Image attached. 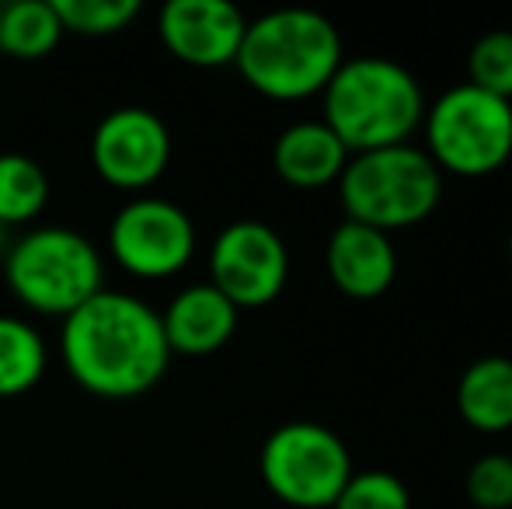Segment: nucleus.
<instances>
[{
	"instance_id": "f257e3e1",
	"label": "nucleus",
	"mask_w": 512,
	"mask_h": 509,
	"mask_svg": "<svg viewBox=\"0 0 512 509\" xmlns=\"http://www.w3.org/2000/svg\"><path fill=\"white\" fill-rule=\"evenodd\" d=\"M60 356L77 387L108 401L154 391L171 363L161 314L126 290H98L88 304L67 314Z\"/></svg>"
},
{
	"instance_id": "f03ea898",
	"label": "nucleus",
	"mask_w": 512,
	"mask_h": 509,
	"mask_svg": "<svg viewBox=\"0 0 512 509\" xmlns=\"http://www.w3.org/2000/svg\"><path fill=\"white\" fill-rule=\"evenodd\" d=\"M234 67L258 95L272 102H304L321 95L342 67V39L324 14L283 7L248 21Z\"/></svg>"
},
{
	"instance_id": "7ed1b4c3",
	"label": "nucleus",
	"mask_w": 512,
	"mask_h": 509,
	"mask_svg": "<svg viewBox=\"0 0 512 509\" xmlns=\"http://www.w3.org/2000/svg\"><path fill=\"white\" fill-rule=\"evenodd\" d=\"M321 123L342 140L349 154L408 143L425 119V98L408 67L387 56L342 60L328 81Z\"/></svg>"
},
{
	"instance_id": "20e7f679",
	"label": "nucleus",
	"mask_w": 512,
	"mask_h": 509,
	"mask_svg": "<svg viewBox=\"0 0 512 509\" xmlns=\"http://www.w3.org/2000/svg\"><path fill=\"white\" fill-rule=\"evenodd\" d=\"M4 283L21 307L63 321L105 290V262L74 227H32L7 245Z\"/></svg>"
},
{
	"instance_id": "39448f33",
	"label": "nucleus",
	"mask_w": 512,
	"mask_h": 509,
	"mask_svg": "<svg viewBox=\"0 0 512 509\" xmlns=\"http://www.w3.org/2000/svg\"><path fill=\"white\" fill-rule=\"evenodd\" d=\"M338 196L352 224L373 231H401L415 227L439 206L443 196V171L418 147L366 150L352 154L338 178Z\"/></svg>"
},
{
	"instance_id": "423d86ee",
	"label": "nucleus",
	"mask_w": 512,
	"mask_h": 509,
	"mask_svg": "<svg viewBox=\"0 0 512 509\" xmlns=\"http://www.w3.org/2000/svg\"><path fill=\"white\" fill-rule=\"evenodd\" d=\"M425 140L439 171L464 178L495 175L512 157V102L457 84L425 109Z\"/></svg>"
},
{
	"instance_id": "0eeeda50",
	"label": "nucleus",
	"mask_w": 512,
	"mask_h": 509,
	"mask_svg": "<svg viewBox=\"0 0 512 509\" xmlns=\"http://www.w3.org/2000/svg\"><path fill=\"white\" fill-rule=\"evenodd\" d=\"M258 468L279 503L297 509H331L352 478V457L328 426L293 419L269 433Z\"/></svg>"
},
{
	"instance_id": "6e6552de",
	"label": "nucleus",
	"mask_w": 512,
	"mask_h": 509,
	"mask_svg": "<svg viewBox=\"0 0 512 509\" xmlns=\"http://www.w3.org/2000/svg\"><path fill=\"white\" fill-rule=\"evenodd\" d=\"M108 255L136 279H171L196 255V224L171 199L136 196L108 224Z\"/></svg>"
},
{
	"instance_id": "1a4fd4ad",
	"label": "nucleus",
	"mask_w": 512,
	"mask_h": 509,
	"mask_svg": "<svg viewBox=\"0 0 512 509\" xmlns=\"http://www.w3.org/2000/svg\"><path fill=\"white\" fill-rule=\"evenodd\" d=\"M290 276V252L283 238L262 220H234L209 248V283L237 307H265L283 293Z\"/></svg>"
},
{
	"instance_id": "9d476101",
	"label": "nucleus",
	"mask_w": 512,
	"mask_h": 509,
	"mask_svg": "<svg viewBox=\"0 0 512 509\" xmlns=\"http://www.w3.org/2000/svg\"><path fill=\"white\" fill-rule=\"evenodd\" d=\"M91 164L119 192L150 189L171 164V129L143 105L112 109L91 136Z\"/></svg>"
},
{
	"instance_id": "9b49d317",
	"label": "nucleus",
	"mask_w": 512,
	"mask_h": 509,
	"mask_svg": "<svg viewBox=\"0 0 512 509\" xmlns=\"http://www.w3.org/2000/svg\"><path fill=\"white\" fill-rule=\"evenodd\" d=\"M248 18L227 0H168L157 14L161 46L185 67L216 70L237 60Z\"/></svg>"
},
{
	"instance_id": "f8f14e48",
	"label": "nucleus",
	"mask_w": 512,
	"mask_h": 509,
	"mask_svg": "<svg viewBox=\"0 0 512 509\" xmlns=\"http://www.w3.org/2000/svg\"><path fill=\"white\" fill-rule=\"evenodd\" d=\"M328 276L345 297L373 300L391 290L398 276V255H394L391 234L373 231L366 224H338L328 238Z\"/></svg>"
},
{
	"instance_id": "ddd939ff",
	"label": "nucleus",
	"mask_w": 512,
	"mask_h": 509,
	"mask_svg": "<svg viewBox=\"0 0 512 509\" xmlns=\"http://www.w3.org/2000/svg\"><path fill=\"white\" fill-rule=\"evenodd\" d=\"M161 314L164 342L171 356H209L237 332V307L213 283H192L171 297Z\"/></svg>"
},
{
	"instance_id": "4468645a",
	"label": "nucleus",
	"mask_w": 512,
	"mask_h": 509,
	"mask_svg": "<svg viewBox=\"0 0 512 509\" xmlns=\"http://www.w3.org/2000/svg\"><path fill=\"white\" fill-rule=\"evenodd\" d=\"M349 150L324 123H297L279 133L272 147V168L293 189H321L342 178Z\"/></svg>"
},
{
	"instance_id": "2eb2a0df",
	"label": "nucleus",
	"mask_w": 512,
	"mask_h": 509,
	"mask_svg": "<svg viewBox=\"0 0 512 509\" xmlns=\"http://www.w3.org/2000/svg\"><path fill=\"white\" fill-rule=\"evenodd\" d=\"M457 408L467 426L478 433H506L512 429V360L509 356H481L460 374Z\"/></svg>"
},
{
	"instance_id": "dca6fc26",
	"label": "nucleus",
	"mask_w": 512,
	"mask_h": 509,
	"mask_svg": "<svg viewBox=\"0 0 512 509\" xmlns=\"http://www.w3.org/2000/svg\"><path fill=\"white\" fill-rule=\"evenodd\" d=\"M63 35L53 0H14L0 7V53L11 60H46Z\"/></svg>"
},
{
	"instance_id": "f3484780",
	"label": "nucleus",
	"mask_w": 512,
	"mask_h": 509,
	"mask_svg": "<svg viewBox=\"0 0 512 509\" xmlns=\"http://www.w3.org/2000/svg\"><path fill=\"white\" fill-rule=\"evenodd\" d=\"M49 363L46 339L32 321L0 314V398H21L42 381Z\"/></svg>"
},
{
	"instance_id": "a211bd4d",
	"label": "nucleus",
	"mask_w": 512,
	"mask_h": 509,
	"mask_svg": "<svg viewBox=\"0 0 512 509\" xmlns=\"http://www.w3.org/2000/svg\"><path fill=\"white\" fill-rule=\"evenodd\" d=\"M49 178L35 157L0 154V227H25L46 210Z\"/></svg>"
},
{
	"instance_id": "6ab92c4d",
	"label": "nucleus",
	"mask_w": 512,
	"mask_h": 509,
	"mask_svg": "<svg viewBox=\"0 0 512 509\" xmlns=\"http://www.w3.org/2000/svg\"><path fill=\"white\" fill-rule=\"evenodd\" d=\"M53 7L60 14L63 32L88 35V39L119 35L143 11L140 0H53Z\"/></svg>"
},
{
	"instance_id": "aec40b11",
	"label": "nucleus",
	"mask_w": 512,
	"mask_h": 509,
	"mask_svg": "<svg viewBox=\"0 0 512 509\" xmlns=\"http://www.w3.org/2000/svg\"><path fill=\"white\" fill-rule=\"evenodd\" d=\"M467 74L478 91L512 102V32L499 28V32H488L474 42L471 56H467Z\"/></svg>"
},
{
	"instance_id": "412c9836",
	"label": "nucleus",
	"mask_w": 512,
	"mask_h": 509,
	"mask_svg": "<svg viewBox=\"0 0 512 509\" xmlns=\"http://www.w3.org/2000/svg\"><path fill=\"white\" fill-rule=\"evenodd\" d=\"M331 509H411V492L391 471H352Z\"/></svg>"
},
{
	"instance_id": "4be33fe9",
	"label": "nucleus",
	"mask_w": 512,
	"mask_h": 509,
	"mask_svg": "<svg viewBox=\"0 0 512 509\" xmlns=\"http://www.w3.org/2000/svg\"><path fill=\"white\" fill-rule=\"evenodd\" d=\"M467 496L478 509H512V457H478L467 471Z\"/></svg>"
},
{
	"instance_id": "5701e85b",
	"label": "nucleus",
	"mask_w": 512,
	"mask_h": 509,
	"mask_svg": "<svg viewBox=\"0 0 512 509\" xmlns=\"http://www.w3.org/2000/svg\"><path fill=\"white\" fill-rule=\"evenodd\" d=\"M4 238H7V231H4V227H0V248H4Z\"/></svg>"
},
{
	"instance_id": "b1692460",
	"label": "nucleus",
	"mask_w": 512,
	"mask_h": 509,
	"mask_svg": "<svg viewBox=\"0 0 512 509\" xmlns=\"http://www.w3.org/2000/svg\"><path fill=\"white\" fill-rule=\"evenodd\" d=\"M509 262H512V227H509Z\"/></svg>"
}]
</instances>
